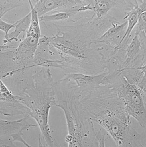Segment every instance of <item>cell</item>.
I'll return each instance as SVG.
<instances>
[{
    "label": "cell",
    "instance_id": "obj_1",
    "mask_svg": "<svg viewBox=\"0 0 146 147\" xmlns=\"http://www.w3.org/2000/svg\"><path fill=\"white\" fill-rule=\"evenodd\" d=\"M57 33L49 37L60 57V69L66 74L97 75L105 72V58L94 43L112 26L111 19L89 20L75 24H52Z\"/></svg>",
    "mask_w": 146,
    "mask_h": 147
},
{
    "label": "cell",
    "instance_id": "obj_2",
    "mask_svg": "<svg viewBox=\"0 0 146 147\" xmlns=\"http://www.w3.org/2000/svg\"><path fill=\"white\" fill-rule=\"evenodd\" d=\"M79 100L82 112L108 133L117 147H146L145 136L132 126L123 101L111 87L100 86L81 92Z\"/></svg>",
    "mask_w": 146,
    "mask_h": 147
},
{
    "label": "cell",
    "instance_id": "obj_3",
    "mask_svg": "<svg viewBox=\"0 0 146 147\" xmlns=\"http://www.w3.org/2000/svg\"><path fill=\"white\" fill-rule=\"evenodd\" d=\"M55 106L62 109L66 118L68 147H98L94 122L81 109L76 96H67L56 100Z\"/></svg>",
    "mask_w": 146,
    "mask_h": 147
},
{
    "label": "cell",
    "instance_id": "obj_4",
    "mask_svg": "<svg viewBox=\"0 0 146 147\" xmlns=\"http://www.w3.org/2000/svg\"><path fill=\"white\" fill-rule=\"evenodd\" d=\"M113 89L123 101L124 110L134 118L141 127L146 126V96L133 85L130 84L121 75L113 85Z\"/></svg>",
    "mask_w": 146,
    "mask_h": 147
},
{
    "label": "cell",
    "instance_id": "obj_5",
    "mask_svg": "<svg viewBox=\"0 0 146 147\" xmlns=\"http://www.w3.org/2000/svg\"><path fill=\"white\" fill-rule=\"evenodd\" d=\"M29 116L15 120L0 119V147H32L23 138L24 132L36 124L29 121Z\"/></svg>",
    "mask_w": 146,
    "mask_h": 147
},
{
    "label": "cell",
    "instance_id": "obj_6",
    "mask_svg": "<svg viewBox=\"0 0 146 147\" xmlns=\"http://www.w3.org/2000/svg\"><path fill=\"white\" fill-rule=\"evenodd\" d=\"M125 52L126 60L123 69L146 66V32L135 30L134 35L126 46Z\"/></svg>",
    "mask_w": 146,
    "mask_h": 147
},
{
    "label": "cell",
    "instance_id": "obj_7",
    "mask_svg": "<svg viewBox=\"0 0 146 147\" xmlns=\"http://www.w3.org/2000/svg\"><path fill=\"white\" fill-rule=\"evenodd\" d=\"M88 1L89 0H40L34 1L33 6L39 18L58 12H77L80 7L87 4Z\"/></svg>",
    "mask_w": 146,
    "mask_h": 147
},
{
    "label": "cell",
    "instance_id": "obj_8",
    "mask_svg": "<svg viewBox=\"0 0 146 147\" xmlns=\"http://www.w3.org/2000/svg\"><path fill=\"white\" fill-rule=\"evenodd\" d=\"M40 38L26 34L23 39L15 48L14 59L19 71L36 67L34 56Z\"/></svg>",
    "mask_w": 146,
    "mask_h": 147
},
{
    "label": "cell",
    "instance_id": "obj_9",
    "mask_svg": "<svg viewBox=\"0 0 146 147\" xmlns=\"http://www.w3.org/2000/svg\"><path fill=\"white\" fill-rule=\"evenodd\" d=\"M30 110L20 102L0 79V114L5 116H29Z\"/></svg>",
    "mask_w": 146,
    "mask_h": 147
},
{
    "label": "cell",
    "instance_id": "obj_10",
    "mask_svg": "<svg viewBox=\"0 0 146 147\" xmlns=\"http://www.w3.org/2000/svg\"><path fill=\"white\" fill-rule=\"evenodd\" d=\"M106 75V71L97 75L71 73L65 74L64 78L73 81L81 90L88 92L102 86Z\"/></svg>",
    "mask_w": 146,
    "mask_h": 147
},
{
    "label": "cell",
    "instance_id": "obj_11",
    "mask_svg": "<svg viewBox=\"0 0 146 147\" xmlns=\"http://www.w3.org/2000/svg\"><path fill=\"white\" fill-rule=\"evenodd\" d=\"M127 22L114 23L96 42L106 44L113 49H118L123 42Z\"/></svg>",
    "mask_w": 146,
    "mask_h": 147
},
{
    "label": "cell",
    "instance_id": "obj_12",
    "mask_svg": "<svg viewBox=\"0 0 146 147\" xmlns=\"http://www.w3.org/2000/svg\"><path fill=\"white\" fill-rule=\"evenodd\" d=\"M56 51L50 44L49 37L43 36L39 39L34 56L35 66L45 67L49 61L55 58Z\"/></svg>",
    "mask_w": 146,
    "mask_h": 147
},
{
    "label": "cell",
    "instance_id": "obj_13",
    "mask_svg": "<svg viewBox=\"0 0 146 147\" xmlns=\"http://www.w3.org/2000/svg\"><path fill=\"white\" fill-rule=\"evenodd\" d=\"M15 48L0 51V79L2 80L19 71L14 59Z\"/></svg>",
    "mask_w": 146,
    "mask_h": 147
},
{
    "label": "cell",
    "instance_id": "obj_14",
    "mask_svg": "<svg viewBox=\"0 0 146 147\" xmlns=\"http://www.w3.org/2000/svg\"><path fill=\"white\" fill-rule=\"evenodd\" d=\"M120 74L128 83L135 86L142 94L146 95V66L140 68L123 69Z\"/></svg>",
    "mask_w": 146,
    "mask_h": 147
},
{
    "label": "cell",
    "instance_id": "obj_15",
    "mask_svg": "<svg viewBox=\"0 0 146 147\" xmlns=\"http://www.w3.org/2000/svg\"><path fill=\"white\" fill-rule=\"evenodd\" d=\"M124 2L123 0H94L93 11L95 18L97 20L106 18L113 9L121 6Z\"/></svg>",
    "mask_w": 146,
    "mask_h": 147
},
{
    "label": "cell",
    "instance_id": "obj_16",
    "mask_svg": "<svg viewBox=\"0 0 146 147\" xmlns=\"http://www.w3.org/2000/svg\"><path fill=\"white\" fill-rule=\"evenodd\" d=\"M31 20V13L30 11L25 17L16 21V24L14 28V30L11 32H9L7 37L3 40V44L7 45V43L13 41L17 42L19 40V37L22 33H26Z\"/></svg>",
    "mask_w": 146,
    "mask_h": 147
},
{
    "label": "cell",
    "instance_id": "obj_17",
    "mask_svg": "<svg viewBox=\"0 0 146 147\" xmlns=\"http://www.w3.org/2000/svg\"><path fill=\"white\" fill-rule=\"evenodd\" d=\"M28 1L24 0H0V19H2L7 13L15 8L21 7Z\"/></svg>",
    "mask_w": 146,
    "mask_h": 147
},
{
    "label": "cell",
    "instance_id": "obj_18",
    "mask_svg": "<svg viewBox=\"0 0 146 147\" xmlns=\"http://www.w3.org/2000/svg\"><path fill=\"white\" fill-rule=\"evenodd\" d=\"M101 127L96 128V136L98 142V147H106V133Z\"/></svg>",
    "mask_w": 146,
    "mask_h": 147
},
{
    "label": "cell",
    "instance_id": "obj_19",
    "mask_svg": "<svg viewBox=\"0 0 146 147\" xmlns=\"http://www.w3.org/2000/svg\"><path fill=\"white\" fill-rule=\"evenodd\" d=\"M146 11L139 15L135 30L139 32H146Z\"/></svg>",
    "mask_w": 146,
    "mask_h": 147
},
{
    "label": "cell",
    "instance_id": "obj_20",
    "mask_svg": "<svg viewBox=\"0 0 146 147\" xmlns=\"http://www.w3.org/2000/svg\"><path fill=\"white\" fill-rule=\"evenodd\" d=\"M15 24L16 22L13 24H9L2 20V19H0V30L3 31L5 33V35L4 38L7 37L8 34L9 33V31L14 28Z\"/></svg>",
    "mask_w": 146,
    "mask_h": 147
},
{
    "label": "cell",
    "instance_id": "obj_21",
    "mask_svg": "<svg viewBox=\"0 0 146 147\" xmlns=\"http://www.w3.org/2000/svg\"><path fill=\"white\" fill-rule=\"evenodd\" d=\"M38 147H51L48 145L45 142L42 140L41 136L39 135L38 138Z\"/></svg>",
    "mask_w": 146,
    "mask_h": 147
},
{
    "label": "cell",
    "instance_id": "obj_22",
    "mask_svg": "<svg viewBox=\"0 0 146 147\" xmlns=\"http://www.w3.org/2000/svg\"><path fill=\"white\" fill-rule=\"evenodd\" d=\"M15 48H16V47L12 45H0V51L3 50L12 49Z\"/></svg>",
    "mask_w": 146,
    "mask_h": 147
}]
</instances>
